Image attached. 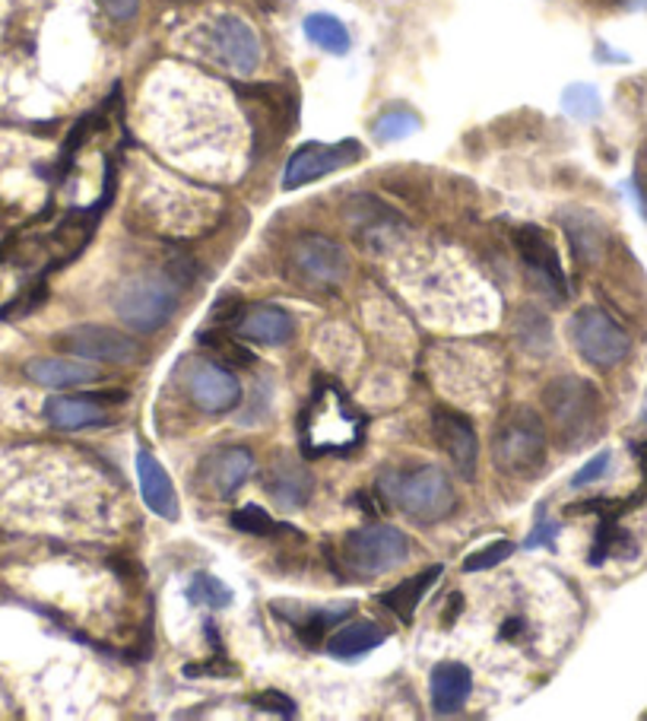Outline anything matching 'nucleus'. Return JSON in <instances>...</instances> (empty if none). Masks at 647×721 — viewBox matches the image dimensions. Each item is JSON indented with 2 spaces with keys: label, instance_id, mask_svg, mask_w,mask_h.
<instances>
[{
  "label": "nucleus",
  "instance_id": "obj_1",
  "mask_svg": "<svg viewBox=\"0 0 647 721\" xmlns=\"http://www.w3.org/2000/svg\"><path fill=\"white\" fill-rule=\"evenodd\" d=\"M365 420L347 401V394L330 385L318 382L305 410L298 414V442L305 454H347L362 442Z\"/></svg>",
  "mask_w": 647,
  "mask_h": 721
},
{
  "label": "nucleus",
  "instance_id": "obj_2",
  "mask_svg": "<svg viewBox=\"0 0 647 721\" xmlns=\"http://www.w3.org/2000/svg\"><path fill=\"white\" fill-rule=\"evenodd\" d=\"M492 461L511 477H530L546 461V423L530 407H511L492 432Z\"/></svg>",
  "mask_w": 647,
  "mask_h": 721
},
{
  "label": "nucleus",
  "instance_id": "obj_3",
  "mask_svg": "<svg viewBox=\"0 0 647 721\" xmlns=\"http://www.w3.org/2000/svg\"><path fill=\"white\" fill-rule=\"evenodd\" d=\"M384 489L387 496L407 511L416 521H442L454 511V486L447 481L442 467L422 464V467H410L397 477H384Z\"/></svg>",
  "mask_w": 647,
  "mask_h": 721
},
{
  "label": "nucleus",
  "instance_id": "obj_4",
  "mask_svg": "<svg viewBox=\"0 0 647 721\" xmlns=\"http://www.w3.org/2000/svg\"><path fill=\"white\" fill-rule=\"evenodd\" d=\"M543 404H546V414H549L553 426L559 429V436L568 446L584 442L597 423V414H600V394L578 375H561L556 382H549L543 388Z\"/></svg>",
  "mask_w": 647,
  "mask_h": 721
},
{
  "label": "nucleus",
  "instance_id": "obj_5",
  "mask_svg": "<svg viewBox=\"0 0 647 721\" xmlns=\"http://www.w3.org/2000/svg\"><path fill=\"white\" fill-rule=\"evenodd\" d=\"M290 273L308 290H337L350 280V255L340 241L327 236H298L290 248Z\"/></svg>",
  "mask_w": 647,
  "mask_h": 721
},
{
  "label": "nucleus",
  "instance_id": "obj_6",
  "mask_svg": "<svg viewBox=\"0 0 647 721\" xmlns=\"http://www.w3.org/2000/svg\"><path fill=\"white\" fill-rule=\"evenodd\" d=\"M343 556L362 575H382V572L397 570L410 556V541L397 528L372 525V528H359L353 534H347Z\"/></svg>",
  "mask_w": 647,
  "mask_h": 721
},
{
  "label": "nucleus",
  "instance_id": "obj_7",
  "mask_svg": "<svg viewBox=\"0 0 647 721\" xmlns=\"http://www.w3.org/2000/svg\"><path fill=\"white\" fill-rule=\"evenodd\" d=\"M115 312L134 331L152 334L172 318L175 293L159 280H127L115 293Z\"/></svg>",
  "mask_w": 647,
  "mask_h": 721
},
{
  "label": "nucleus",
  "instance_id": "obj_8",
  "mask_svg": "<svg viewBox=\"0 0 647 721\" xmlns=\"http://www.w3.org/2000/svg\"><path fill=\"white\" fill-rule=\"evenodd\" d=\"M571 337L590 365L610 369L628 357V334L603 308H581L571 322Z\"/></svg>",
  "mask_w": 647,
  "mask_h": 721
},
{
  "label": "nucleus",
  "instance_id": "obj_9",
  "mask_svg": "<svg viewBox=\"0 0 647 721\" xmlns=\"http://www.w3.org/2000/svg\"><path fill=\"white\" fill-rule=\"evenodd\" d=\"M184 388L204 414H229L241 404V382L223 362L191 360L184 369Z\"/></svg>",
  "mask_w": 647,
  "mask_h": 721
},
{
  "label": "nucleus",
  "instance_id": "obj_10",
  "mask_svg": "<svg viewBox=\"0 0 647 721\" xmlns=\"http://www.w3.org/2000/svg\"><path fill=\"white\" fill-rule=\"evenodd\" d=\"M362 159V144L359 140H340V144H305L290 156L286 162V176H283V188L293 191L302 184L324 179L350 162Z\"/></svg>",
  "mask_w": 647,
  "mask_h": 721
},
{
  "label": "nucleus",
  "instance_id": "obj_11",
  "mask_svg": "<svg viewBox=\"0 0 647 721\" xmlns=\"http://www.w3.org/2000/svg\"><path fill=\"white\" fill-rule=\"evenodd\" d=\"M60 343L83 360L112 362V365H127V362H137L144 357L140 340H134L130 334L115 331V328H105V325L70 328L67 334H60Z\"/></svg>",
  "mask_w": 647,
  "mask_h": 721
},
{
  "label": "nucleus",
  "instance_id": "obj_12",
  "mask_svg": "<svg viewBox=\"0 0 647 721\" xmlns=\"http://www.w3.org/2000/svg\"><path fill=\"white\" fill-rule=\"evenodd\" d=\"M209 52L226 70L248 77L261 64V42L254 30L238 16H219L209 30Z\"/></svg>",
  "mask_w": 647,
  "mask_h": 721
},
{
  "label": "nucleus",
  "instance_id": "obj_13",
  "mask_svg": "<svg viewBox=\"0 0 647 721\" xmlns=\"http://www.w3.org/2000/svg\"><path fill=\"white\" fill-rule=\"evenodd\" d=\"M514 245H518L524 264L533 273L536 286L556 302L568 300V283H565L559 255H556V245L549 241V236L543 229H536V226H521L514 233Z\"/></svg>",
  "mask_w": 647,
  "mask_h": 721
},
{
  "label": "nucleus",
  "instance_id": "obj_14",
  "mask_svg": "<svg viewBox=\"0 0 647 721\" xmlns=\"http://www.w3.org/2000/svg\"><path fill=\"white\" fill-rule=\"evenodd\" d=\"M432 432H435L439 449L451 458L454 471L464 481H473L476 477V464H479V439H476L473 423L464 414L451 410V407H439L432 414Z\"/></svg>",
  "mask_w": 647,
  "mask_h": 721
},
{
  "label": "nucleus",
  "instance_id": "obj_15",
  "mask_svg": "<svg viewBox=\"0 0 647 721\" xmlns=\"http://www.w3.org/2000/svg\"><path fill=\"white\" fill-rule=\"evenodd\" d=\"M232 331L261 347H283L293 340L295 318L280 305H248L232 318Z\"/></svg>",
  "mask_w": 647,
  "mask_h": 721
},
{
  "label": "nucleus",
  "instance_id": "obj_16",
  "mask_svg": "<svg viewBox=\"0 0 647 721\" xmlns=\"http://www.w3.org/2000/svg\"><path fill=\"white\" fill-rule=\"evenodd\" d=\"M197 474H201V483L213 496L226 499V496L238 493L248 483V477L254 474V454H251V449H241V446L213 451L201 461Z\"/></svg>",
  "mask_w": 647,
  "mask_h": 721
},
{
  "label": "nucleus",
  "instance_id": "obj_17",
  "mask_svg": "<svg viewBox=\"0 0 647 721\" xmlns=\"http://www.w3.org/2000/svg\"><path fill=\"white\" fill-rule=\"evenodd\" d=\"M137 477H140V493H144V503L149 509L156 511L159 518L166 521H175L178 518V496L175 486L169 481L166 467L156 461L152 451H140L137 454Z\"/></svg>",
  "mask_w": 647,
  "mask_h": 721
},
{
  "label": "nucleus",
  "instance_id": "obj_18",
  "mask_svg": "<svg viewBox=\"0 0 647 721\" xmlns=\"http://www.w3.org/2000/svg\"><path fill=\"white\" fill-rule=\"evenodd\" d=\"M429 692H432V709H435L439 716L457 712V709L470 699L473 692L470 667H464L461 662L435 664Z\"/></svg>",
  "mask_w": 647,
  "mask_h": 721
},
{
  "label": "nucleus",
  "instance_id": "obj_19",
  "mask_svg": "<svg viewBox=\"0 0 647 721\" xmlns=\"http://www.w3.org/2000/svg\"><path fill=\"white\" fill-rule=\"evenodd\" d=\"M266 493L283 506V509H298L308 503L311 496V474L298 467V461H276L270 471H266Z\"/></svg>",
  "mask_w": 647,
  "mask_h": 721
},
{
  "label": "nucleus",
  "instance_id": "obj_20",
  "mask_svg": "<svg viewBox=\"0 0 647 721\" xmlns=\"http://www.w3.org/2000/svg\"><path fill=\"white\" fill-rule=\"evenodd\" d=\"M45 417L55 429H67V432L109 423V414L95 404V397H55L45 404Z\"/></svg>",
  "mask_w": 647,
  "mask_h": 721
},
{
  "label": "nucleus",
  "instance_id": "obj_21",
  "mask_svg": "<svg viewBox=\"0 0 647 721\" xmlns=\"http://www.w3.org/2000/svg\"><path fill=\"white\" fill-rule=\"evenodd\" d=\"M26 375L45 388H77V385H87L95 379V369L87 362L42 357V360H32L26 365Z\"/></svg>",
  "mask_w": 647,
  "mask_h": 721
},
{
  "label": "nucleus",
  "instance_id": "obj_22",
  "mask_svg": "<svg viewBox=\"0 0 647 721\" xmlns=\"http://www.w3.org/2000/svg\"><path fill=\"white\" fill-rule=\"evenodd\" d=\"M382 642V627H375L368 620H355V623H343L340 630L327 639V655H333V658H359V655L378 649Z\"/></svg>",
  "mask_w": 647,
  "mask_h": 721
},
{
  "label": "nucleus",
  "instance_id": "obj_23",
  "mask_svg": "<svg viewBox=\"0 0 647 721\" xmlns=\"http://www.w3.org/2000/svg\"><path fill=\"white\" fill-rule=\"evenodd\" d=\"M442 575V566H432V570L419 572V575H412L407 578L404 585H397V588H390L387 595L382 598V604L387 610H394L404 623H410L412 613H416V607L422 601V595L435 585V578Z\"/></svg>",
  "mask_w": 647,
  "mask_h": 721
},
{
  "label": "nucleus",
  "instance_id": "obj_24",
  "mask_svg": "<svg viewBox=\"0 0 647 721\" xmlns=\"http://www.w3.org/2000/svg\"><path fill=\"white\" fill-rule=\"evenodd\" d=\"M283 617H290L295 623V630L302 632L305 639H315V635H321L324 630H333L337 623H343L347 617H353V604H340V607H318V610H302L298 607V613L293 610H286V607H276Z\"/></svg>",
  "mask_w": 647,
  "mask_h": 721
},
{
  "label": "nucleus",
  "instance_id": "obj_25",
  "mask_svg": "<svg viewBox=\"0 0 647 721\" xmlns=\"http://www.w3.org/2000/svg\"><path fill=\"white\" fill-rule=\"evenodd\" d=\"M305 35L324 48V52H330V55H347L350 52V32L347 26L337 20V16H330V13H311L308 20H305Z\"/></svg>",
  "mask_w": 647,
  "mask_h": 721
},
{
  "label": "nucleus",
  "instance_id": "obj_26",
  "mask_svg": "<svg viewBox=\"0 0 647 721\" xmlns=\"http://www.w3.org/2000/svg\"><path fill=\"white\" fill-rule=\"evenodd\" d=\"M416 131H419V119H416V112H410V109H390V112H384L382 119L375 121V137H378L382 144L404 140V137H410Z\"/></svg>",
  "mask_w": 647,
  "mask_h": 721
},
{
  "label": "nucleus",
  "instance_id": "obj_27",
  "mask_svg": "<svg viewBox=\"0 0 647 721\" xmlns=\"http://www.w3.org/2000/svg\"><path fill=\"white\" fill-rule=\"evenodd\" d=\"M188 598L194 604H206V607H229L232 604V592L219 578L201 572V575H194L188 582Z\"/></svg>",
  "mask_w": 647,
  "mask_h": 721
},
{
  "label": "nucleus",
  "instance_id": "obj_28",
  "mask_svg": "<svg viewBox=\"0 0 647 721\" xmlns=\"http://www.w3.org/2000/svg\"><path fill=\"white\" fill-rule=\"evenodd\" d=\"M561 105L571 119H597L600 115V95L588 83H575L561 95Z\"/></svg>",
  "mask_w": 647,
  "mask_h": 721
},
{
  "label": "nucleus",
  "instance_id": "obj_29",
  "mask_svg": "<svg viewBox=\"0 0 647 721\" xmlns=\"http://www.w3.org/2000/svg\"><path fill=\"white\" fill-rule=\"evenodd\" d=\"M232 528L245 531V534H258V538H264V534H270L276 525H273V518H270L261 506H241V509L232 511Z\"/></svg>",
  "mask_w": 647,
  "mask_h": 721
},
{
  "label": "nucleus",
  "instance_id": "obj_30",
  "mask_svg": "<svg viewBox=\"0 0 647 721\" xmlns=\"http://www.w3.org/2000/svg\"><path fill=\"white\" fill-rule=\"evenodd\" d=\"M511 553H514V543H511V541L489 543V547H483V550H476L473 556H467V560H464V570H467V572H486V570H492V566H499V563H504V560H508Z\"/></svg>",
  "mask_w": 647,
  "mask_h": 721
},
{
  "label": "nucleus",
  "instance_id": "obj_31",
  "mask_svg": "<svg viewBox=\"0 0 647 721\" xmlns=\"http://www.w3.org/2000/svg\"><path fill=\"white\" fill-rule=\"evenodd\" d=\"M251 702L258 706V709H264V712H276V716H286V719H293L295 716V706L290 696H283V692H254L251 696Z\"/></svg>",
  "mask_w": 647,
  "mask_h": 721
},
{
  "label": "nucleus",
  "instance_id": "obj_32",
  "mask_svg": "<svg viewBox=\"0 0 647 721\" xmlns=\"http://www.w3.org/2000/svg\"><path fill=\"white\" fill-rule=\"evenodd\" d=\"M610 461H613V454L610 451H603V454H597L593 461H588L578 474H575V481L571 486H588V483L600 481L603 474H606V467H610Z\"/></svg>",
  "mask_w": 647,
  "mask_h": 721
},
{
  "label": "nucleus",
  "instance_id": "obj_33",
  "mask_svg": "<svg viewBox=\"0 0 647 721\" xmlns=\"http://www.w3.org/2000/svg\"><path fill=\"white\" fill-rule=\"evenodd\" d=\"M102 7H105L115 20H134L140 0H102Z\"/></svg>",
  "mask_w": 647,
  "mask_h": 721
},
{
  "label": "nucleus",
  "instance_id": "obj_34",
  "mask_svg": "<svg viewBox=\"0 0 647 721\" xmlns=\"http://www.w3.org/2000/svg\"><path fill=\"white\" fill-rule=\"evenodd\" d=\"M549 538H556V525H546V521H540V528L533 531V538H527V547H536V543L549 541Z\"/></svg>",
  "mask_w": 647,
  "mask_h": 721
},
{
  "label": "nucleus",
  "instance_id": "obj_35",
  "mask_svg": "<svg viewBox=\"0 0 647 721\" xmlns=\"http://www.w3.org/2000/svg\"><path fill=\"white\" fill-rule=\"evenodd\" d=\"M175 3H188V0H175Z\"/></svg>",
  "mask_w": 647,
  "mask_h": 721
}]
</instances>
